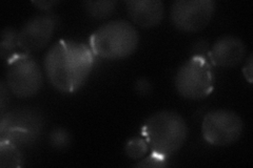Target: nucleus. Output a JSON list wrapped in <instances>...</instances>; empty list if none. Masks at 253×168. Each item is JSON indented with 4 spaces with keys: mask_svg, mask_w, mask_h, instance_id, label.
I'll use <instances>...</instances> for the list:
<instances>
[{
    "mask_svg": "<svg viewBox=\"0 0 253 168\" xmlns=\"http://www.w3.org/2000/svg\"><path fill=\"white\" fill-rule=\"evenodd\" d=\"M95 55L89 45L60 39L46 52L43 67L51 84L60 93L73 94L88 80Z\"/></svg>",
    "mask_w": 253,
    "mask_h": 168,
    "instance_id": "f257e3e1",
    "label": "nucleus"
},
{
    "mask_svg": "<svg viewBox=\"0 0 253 168\" xmlns=\"http://www.w3.org/2000/svg\"><path fill=\"white\" fill-rule=\"evenodd\" d=\"M188 134L185 119L172 110L157 111L142 126V135L152 153L167 159L184 146Z\"/></svg>",
    "mask_w": 253,
    "mask_h": 168,
    "instance_id": "f03ea898",
    "label": "nucleus"
},
{
    "mask_svg": "<svg viewBox=\"0 0 253 168\" xmlns=\"http://www.w3.org/2000/svg\"><path fill=\"white\" fill-rule=\"evenodd\" d=\"M139 35L132 23L112 20L95 30L90 36L89 46L95 56L116 60L129 57L137 50Z\"/></svg>",
    "mask_w": 253,
    "mask_h": 168,
    "instance_id": "7ed1b4c3",
    "label": "nucleus"
},
{
    "mask_svg": "<svg viewBox=\"0 0 253 168\" xmlns=\"http://www.w3.org/2000/svg\"><path fill=\"white\" fill-rule=\"evenodd\" d=\"M214 71L210 61L202 56H192L181 66L174 78L178 94L189 100H201L214 89Z\"/></svg>",
    "mask_w": 253,
    "mask_h": 168,
    "instance_id": "20e7f679",
    "label": "nucleus"
},
{
    "mask_svg": "<svg viewBox=\"0 0 253 168\" xmlns=\"http://www.w3.org/2000/svg\"><path fill=\"white\" fill-rule=\"evenodd\" d=\"M5 83L16 97H33L42 87V67L30 54L15 53L5 61Z\"/></svg>",
    "mask_w": 253,
    "mask_h": 168,
    "instance_id": "39448f33",
    "label": "nucleus"
},
{
    "mask_svg": "<svg viewBox=\"0 0 253 168\" xmlns=\"http://www.w3.org/2000/svg\"><path fill=\"white\" fill-rule=\"evenodd\" d=\"M43 130V118L34 108H16L1 114L0 141L18 147L33 145Z\"/></svg>",
    "mask_w": 253,
    "mask_h": 168,
    "instance_id": "423d86ee",
    "label": "nucleus"
},
{
    "mask_svg": "<svg viewBox=\"0 0 253 168\" xmlns=\"http://www.w3.org/2000/svg\"><path fill=\"white\" fill-rule=\"evenodd\" d=\"M244 130L242 118L232 110L216 109L205 115L202 133L206 142L213 146H229L241 138Z\"/></svg>",
    "mask_w": 253,
    "mask_h": 168,
    "instance_id": "0eeeda50",
    "label": "nucleus"
},
{
    "mask_svg": "<svg viewBox=\"0 0 253 168\" xmlns=\"http://www.w3.org/2000/svg\"><path fill=\"white\" fill-rule=\"evenodd\" d=\"M215 9L214 0H176L171 5L170 17L179 31L194 33L208 26Z\"/></svg>",
    "mask_w": 253,
    "mask_h": 168,
    "instance_id": "6e6552de",
    "label": "nucleus"
},
{
    "mask_svg": "<svg viewBox=\"0 0 253 168\" xmlns=\"http://www.w3.org/2000/svg\"><path fill=\"white\" fill-rule=\"evenodd\" d=\"M57 25L58 17L54 14L30 18L18 31V47L27 54L43 50L51 41Z\"/></svg>",
    "mask_w": 253,
    "mask_h": 168,
    "instance_id": "1a4fd4ad",
    "label": "nucleus"
},
{
    "mask_svg": "<svg viewBox=\"0 0 253 168\" xmlns=\"http://www.w3.org/2000/svg\"><path fill=\"white\" fill-rule=\"evenodd\" d=\"M246 54V45L240 38L224 36L217 39L209 50V61L219 67H233L243 61Z\"/></svg>",
    "mask_w": 253,
    "mask_h": 168,
    "instance_id": "9d476101",
    "label": "nucleus"
},
{
    "mask_svg": "<svg viewBox=\"0 0 253 168\" xmlns=\"http://www.w3.org/2000/svg\"><path fill=\"white\" fill-rule=\"evenodd\" d=\"M126 6L132 21L145 29L156 27L165 17L162 0H128Z\"/></svg>",
    "mask_w": 253,
    "mask_h": 168,
    "instance_id": "9b49d317",
    "label": "nucleus"
},
{
    "mask_svg": "<svg viewBox=\"0 0 253 168\" xmlns=\"http://www.w3.org/2000/svg\"><path fill=\"white\" fill-rule=\"evenodd\" d=\"M22 166V155L19 147L9 141H0V167L19 168Z\"/></svg>",
    "mask_w": 253,
    "mask_h": 168,
    "instance_id": "f8f14e48",
    "label": "nucleus"
},
{
    "mask_svg": "<svg viewBox=\"0 0 253 168\" xmlns=\"http://www.w3.org/2000/svg\"><path fill=\"white\" fill-rule=\"evenodd\" d=\"M84 7L92 18L102 20L110 17L115 11L117 1L114 0H97V1H84Z\"/></svg>",
    "mask_w": 253,
    "mask_h": 168,
    "instance_id": "ddd939ff",
    "label": "nucleus"
},
{
    "mask_svg": "<svg viewBox=\"0 0 253 168\" xmlns=\"http://www.w3.org/2000/svg\"><path fill=\"white\" fill-rule=\"evenodd\" d=\"M17 46L18 32L10 27L4 28L1 32V40H0V55L4 62L15 54Z\"/></svg>",
    "mask_w": 253,
    "mask_h": 168,
    "instance_id": "4468645a",
    "label": "nucleus"
},
{
    "mask_svg": "<svg viewBox=\"0 0 253 168\" xmlns=\"http://www.w3.org/2000/svg\"><path fill=\"white\" fill-rule=\"evenodd\" d=\"M49 142L51 146L55 149L63 150L67 149L71 145V143H72V135H71V134L67 130L58 127V129H54L50 133Z\"/></svg>",
    "mask_w": 253,
    "mask_h": 168,
    "instance_id": "2eb2a0df",
    "label": "nucleus"
},
{
    "mask_svg": "<svg viewBox=\"0 0 253 168\" xmlns=\"http://www.w3.org/2000/svg\"><path fill=\"white\" fill-rule=\"evenodd\" d=\"M149 145L146 140L141 138H133L126 144V154L133 160H140L148 153Z\"/></svg>",
    "mask_w": 253,
    "mask_h": 168,
    "instance_id": "dca6fc26",
    "label": "nucleus"
},
{
    "mask_svg": "<svg viewBox=\"0 0 253 168\" xmlns=\"http://www.w3.org/2000/svg\"><path fill=\"white\" fill-rule=\"evenodd\" d=\"M169 166V162L167 158L161 155L152 153L146 159H142L135 165V167H167Z\"/></svg>",
    "mask_w": 253,
    "mask_h": 168,
    "instance_id": "f3484780",
    "label": "nucleus"
},
{
    "mask_svg": "<svg viewBox=\"0 0 253 168\" xmlns=\"http://www.w3.org/2000/svg\"><path fill=\"white\" fill-rule=\"evenodd\" d=\"M152 90L151 83H150L147 79L145 78H140L139 80H137L135 83V91L138 95L141 96H146L148 94H150Z\"/></svg>",
    "mask_w": 253,
    "mask_h": 168,
    "instance_id": "a211bd4d",
    "label": "nucleus"
},
{
    "mask_svg": "<svg viewBox=\"0 0 253 168\" xmlns=\"http://www.w3.org/2000/svg\"><path fill=\"white\" fill-rule=\"evenodd\" d=\"M243 73H244V76H245V78H246L247 81L249 83H252L253 82V56H252V54L249 55L246 63H245V67L243 68Z\"/></svg>",
    "mask_w": 253,
    "mask_h": 168,
    "instance_id": "6ab92c4d",
    "label": "nucleus"
},
{
    "mask_svg": "<svg viewBox=\"0 0 253 168\" xmlns=\"http://www.w3.org/2000/svg\"><path fill=\"white\" fill-rule=\"evenodd\" d=\"M206 53H209L208 42L205 41V40L197 41L193 46V56H202V57H206Z\"/></svg>",
    "mask_w": 253,
    "mask_h": 168,
    "instance_id": "aec40b11",
    "label": "nucleus"
},
{
    "mask_svg": "<svg viewBox=\"0 0 253 168\" xmlns=\"http://www.w3.org/2000/svg\"><path fill=\"white\" fill-rule=\"evenodd\" d=\"M9 101V87H7L6 83L1 81V85H0V103H1V114L4 113L5 103Z\"/></svg>",
    "mask_w": 253,
    "mask_h": 168,
    "instance_id": "412c9836",
    "label": "nucleus"
},
{
    "mask_svg": "<svg viewBox=\"0 0 253 168\" xmlns=\"http://www.w3.org/2000/svg\"><path fill=\"white\" fill-rule=\"evenodd\" d=\"M59 1H56V0H41V1H32V4H34L35 6H37L38 9L41 10H49L52 9L54 5L58 4Z\"/></svg>",
    "mask_w": 253,
    "mask_h": 168,
    "instance_id": "4be33fe9",
    "label": "nucleus"
}]
</instances>
